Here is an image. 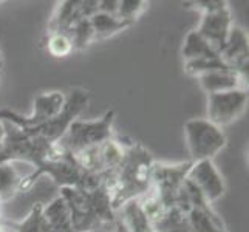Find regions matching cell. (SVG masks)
Listing matches in <instances>:
<instances>
[{
    "label": "cell",
    "mask_w": 249,
    "mask_h": 232,
    "mask_svg": "<svg viewBox=\"0 0 249 232\" xmlns=\"http://www.w3.org/2000/svg\"><path fill=\"white\" fill-rule=\"evenodd\" d=\"M153 164L155 158L141 143H128L121 166L113 174L108 184L111 206L116 212L127 201L141 198L150 191Z\"/></svg>",
    "instance_id": "obj_1"
},
{
    "label": "cell",
    "mask_w": 249,
    "mask_h": 232,
    "mask_svg": "<svg viewBox=\"0 0 249 232\" xmlns=\"http://www.w3.org/2000/svg\"><path fill=\"white\" fill-rule=\"evenodd\" d=\"M62 198L70 209L73 232H98L111 226L118 214L111 206V194L106 184L93 191L79 187H61Z\"/></svg>",
    "instance_id": "obj_2"
},
{
    "label": "cell",
    "mask_w": 249,
    "mask_h": 232,
    "mask_svg": "<svg viewBox=\"0 0 249 232\" xmlns=\"http://www.w3.org/2000/svg\"><path fill=\"white\" fill-rule=\"evenodd\" d=\"M42 175H48L56 186L61 187H79L84 191H93L102 184H108L110 178L102 175H89L78 166L73 153L64 150L57 143L53 145L48 158L36 167L30 175L22 177L20 192H27L36 184Z\"/></svg>",
    "instance_id": "obj_3"
},
{
    "label": "cell",
    "mask_w": 249,
    "mask_h": 232,
    "mask_svg": "<svg viewBox=\"0 0 249 232\" xmlns=\"http://www.w3.org/2000/svg\"><path fill=\"white\" fill-rule=\"evenodd\" d=\"M115 110H107L104 116L94 121H74L68 125L64 136L57 141L61 147L70 153H79L85 149L96 147L113 136Z\"/></svg>",
    "instance_id": "obj_4"
},
{
    "label": "cell",
    "mask_w": 249,
    "mask_h": 232,
    "mask_svg": "<svg viewBox=\"0 0 249 232\" xmlns=\"http://www.w3.org/2000/svg\"><path fill=\"white\" fill-rule=\"evenodd\" d=\"M184 135L192 162L213 160L226 145V135L223 128L206 118L189 119L184 124Z\"/></svg>",
    "instance_id": "obj_5"
},
{
    "label": "cell",
    "mask_w": 249,
    "mask_h": 232,
    "mask_svg": "<svg viewBox=\"0 0 249 232\" xmlns=\"http://www.w3.org/2000/svg\"><path fill=\"white\" fill-rule=\"evenodd\" d=\"M67 96L62 91L40 93L33 101V113L30 116H22L11 108L0 110V121L11 124L19 130H31L51 119H54L62 111Z\"/></svg>",
    "instance_id": "obj_6"
},
{
    "label": "cell",
    "mask_w": 249,
    "mask_h": 232,
    "mask_svg": "<svg viewBox=\"0 0 249 232\" xmlns=\"http://www.w3.org/2000/svg\"><path fill=\"white\" fill-rule=\"evenodd\" d=\"M191 166L192 161L174 162V164L155 161V164H153L150 189L160 196V200L164 203L167 209L177 206Z\"/></svg>",
    "instance_id": "obj_7"
},
{
    "label": "cell",
    "mask_w": 249,
    "mask_h": 232,
    "mask_svg": "<svg viewBox=\"0 0 249 232\" xmlns=\"http://www.w3.org/2000/svg\"><path fill=\"white\" fill-rule=\"evenodd\" d=\"M248 106V89L208 94V121L223 128L242 116Z\"/></svg>",
    "instance_id": "obj_8"
},
{
    "label": "cell",
    "mask_w": 249,
    "mask_h": 232,
    "mask_svg": "<svg viewBox=\"0 0 249 232\" xmlns=\"http://www.w3.org/2000/svg\"><path fill=\"white\" fill-rule=\"evenodd\" d=\"M187 181H191L209 204L220 200L226 192V183L218 172L213 160H204L192 162L187 172Z\"/></svg>",
    "instance_id": "obj_9"
},
{
    "label": "cell",
    "mask_w": 249,
    "mask_h": 232,
    "mask_svg": "<svg viewBox=\"0 0 249 232\" xmlns=\"http://www.w3.org/2000/svg\"><path fill=\"white\" fill-rule=\"evenodd\" d=\"M234 20H232V14H231V6H226L218 11L201 14L200 23L195 31L208 40L220 54L226 45V40Z\"/></svg>",
    "instance_id": "obj_10"
},
{
    "label": "cell",
    "mask_w": 249,
    "mask_h": 232,
    "mask_svg": "<svg viewBox=\"0 0 249 232\" xmlns=\"http://www.w3.org/2000/svg\"><path fill=\"white\" fill-rule=\"evenodd\" d=\"M220 57L248 84V68H249V39L248 33L232 25L226 40V45L220 53Z\"/></svg>",
    "instance_id": "obj_11"
},
{
    "label": "cell",
    "mask_w": 249,
    "mask_h": 232,
    "mask_svg": "<svg viewBox=\"0 0 249 232\" xmlns=\"http://www.w3.org/2000/svg\"><path fill=\"white\" fill-rule=\"evenodd\" d=\"M196 79H198V82H200V87L208 94L237 90V89H245L243 87V79L232 70L206 73V74L198 76Z\"/></svg>",
    "instance_id": "obj_12"
},
{
    "label": "cell",
    "mask_w": 249,
    "mask_h": 232,
    "mask_svg": "<svg viewBox=\"0 0 249 232\" xmlns=\"http://www.w3.org/2000/svg\"><path fill=\"white\" fill-rule=\"evenodd\" d=\"M128 143H130V140H127V138H116V136H111L110 140H107L106 143H102L99 145L102 169H104L106 175H108L110 178H113V174L118 170V167L121 166Z\"/></svg>",
    "instance_id": "obj_13"
},
{
    "label": "cell",
    "mask_w": 249,
    "mask_h": 232,
    "mask_svg": "<svg viewBox=\"0 0 249 232\" xmlns=\"http://www.w3.org/2000/svg\"><path fill=\"white\" fill-rule=\"evenodd\" d=\"M44 217L51 232H73V223L67 201L61 195L44 204Z\"/></svg>",
    "instance_id": "obj_14"
},
{
    "label": "cell",
    "mask_w": 249,
    "mask_h": 232,
    "mask_svg": "<svg viewBox=\"0 0 249 232\" xmlns=\"http://www.w3.org/2000/svg\"><path fill=\"white\" fill-rule=\"evenodd\" d=\"M81 0H67L59 2L57 8L48 23V33H67L73 25L81 20Z\"/></svg>",
    "instance_id": "obj_15"
},
{
    "label": "cell",
    "mask_w": 249,
    "mask_h": 232,
    "mask_svg": "<svg viewBox=\"0 0 249 232\" xmlns=\"http://www.w3.org/2000/svg\"><path fill=\"white\" fill-rule=\"evenodd\" d=\"M116 214L118 220L123 223L128 232H153L152 223L140 204V198L127 201Z\"/></svg>",
    "instance_id": "obj_16"
},
{
    "label": "cell",
    "mask_w": 249,
    "mask_h": 232,
    "mask_svg": "<svg viewBox=\"0 0 249 232\" xmlns=\"http://www.w3.org/2000/svg\"><path fill=\"white\" fill-rule=\"evenodd\" d=\"M181 54L184 62L189 61H198V59H212V57H220L218 51L213 48L208 40L203 36H200L195 30L189 31L184 37V44Z\"/></svg>",
    "instance_id": "obj_17"
},
{
    "label": "cell",
    "mask_w": 249,
    "mask_h": 232,
    "mask_svg": "<svg viewBox=\"0 0 249 232\" xmlns=\"http://www.w3.org/2000/svg\"><path fill=\"white\" fill-rule=\"evenodd\" d=\"M90 23L94 33V42L108 39L111 36H115V34L127 30L128 27H132L130 23L121 20L119 17L104 14V13H96L94 16H91Z\"/></svg>",
    "instance_id": "obj_18"
},
{
    "label": "cell",
    "mask_w": 249,
    "mask_h": 232,
    "mask_svg": "<svg viewBox=\"0 0 249 232\" xmlns=\"http://www.w3.org/2000/svg\"><path fill=\"white\" fill-rule=\"evenodd\" d=\"M5 225V223H3ZM6 232H51L44 217V203H34L28 215L19 223H6Z\"/></svg>",
    "instance_id": "obj_19"
},
{
    "label": "cell",
    "mask_w": 249,
    "mask_h": 232,
    "mask_svg": "<svg viewBox=\"0 0 249 232\" xmlns=\"http://www.w3.org/2000/svg\"><path fill=\"white\" fill-rule=\"evenodd\" d=\"M153 232H194L187 214L178 208H170L166 211L157 223L152 225Z\"/></svg>",
    "instance_id": "obj_20"
},
{
    "label": "cell",
    "mask_w": 249,
    "mask_h": 232,
    "mask_svg": "<svg viewBox=\"0 0 249 232\" xmlns=\"http://www.w3.org/2000/svg\"><path fill=\"white\" fill-rule=\"evenodd\" d=\"M20 181L22 177L13 162L0 164V204L13 200L17 194H20Z\"/></svg>",
    "instance_id": "obj_21"
},
{
    "label": "cell",
    "mask_w": 249,
    "mask_h": 232,
    "mask_svg": "<svg viewBox=\"0 0 249 232\" xmlns=\"http://www.w3.org/2000/svg\"><path fill=\"white\" fill-rule=\"evenodd\" d=\"M225 70H232L221 57H212V59H198V61H189L184 62V71L189 76L198 77L206 73L212 71H225ZM234 71V70H232Z\"/></svg>",
    "instance_id": "obj_22"
},
{
    "label": "cell",
    "mask_w": 249,
    "mask_h": 232,
    "mask_svg": "<svg viewBox=\"0 0 249 232\" xmlns=\"http://www.w3.org/2000/svg\"><path fill=\"white\" fill-rule=\"evenodd\" d=\"M73 42L74 50H84L94 42V33L91 28L90 19H81L67 31Z\"/></svg>",
    "instance_id": "obj_23"
},
{
    "label": "cell",
    "mask_w": 249,
    "mask_h": 232,
    "mask_svg": "<svg viewBox=\"0 0 249 232\" xmlns=\"http://www.w3.org/2000/svg\"><path fill=\"white\" fill-rule=\"evenodd\" d=\"M47 50L48 53L53 57H67L70 56L74 48H73V42L67 33H48V40H47Z\"/></svg>",
    "instance_id": "obj_24"
},
{
    "label": "cell",
    "mask_w": 249,
    "mask_h": 232,
    "mask_svg": "<svg viewBox=\"0 0 249 232\" xmlns=\"http://www.w3.org/2000/svg\"><path fill=\"white\" fill-rule=\"evenodd\" d=\"M149 2H142V0H118V11L116 17L121 20L133 25L135 20L144 14L147 10Z\"/></svg>",
    "instance_id": "obj_25"
},
{
    "label": "cell",
    "mask_w": 249,
    "mask_h": 232,
    "mask_svg": "<svg viewBox=\"0 0 249 232\" xmlns=\"http://www.w3.org/2000/svg\"><path fill=\"white\" fill-rule=\"evenodd\" d=\"M184 6L194 8V10L200 11L201 14H208V13L218 11L221 8H226L229 6V3L226 0H194V2H186Z\"/></svg>",
    "instance_id": "obj_26"
},
{
    "label": "cell",
    "mask_w": 249,
    "mask_h": 232,
    "mask_svg": "<svg viewBox=\"0 0 249 232\" xmlns=\"http://www.w3.org/2000/svg\"><path fill=\"white\" fill-rule=\"evenodd\" d=\"M116 11H118V0H98V13L116 16Z\"/></svg>",
    "instance_id": "obj_27"
},
{
    "label": "cell",
    "mask_w": 249,
    "mask_h": 232,
    "mask_svg": "<svg viewBox=\"0 0 249 232\" xmlns=\"http://www.w3.org/2000/svg\"><path fill=\"white\" fill-rule=\"evenodd\" d=\"M98 232H128V231L124 228L123 223L116 218V221H115L111 226H108V228H106V229H101V231H98Z\"/></svg>",
    "instance_id": "obj_28"
},
{
    "label": "cell",
    "mask_w": 249,
    "mask_h": 232,
    "mask_svg": "<svg viewBox=\"0 0 249 232\" xmlns=\"http://www.w3.org/2000/svg\"><path fill=\"white\" fill-rule=\"evenodd\" d=\"M5 135H6L5 124L0 121V150H2V145H3V141H5Z\"/></svg>",
    "instance_id": "obj_29"
},
{
    "label": "cell",
    "mask_w": 249,
    "mask_h": 232,
    "mask_svg": "<svg viewBox=\"0 0 249 232\" xmlns=\"http://www.w3.org/2000/svg\"><path fill=\"white\" fill-rule=\"evenodd\" d=\"M0 232H6V229H5V225L2 223V220H0Z\"/></svg>",
    "instance_id": "obj_30"
},
{
    "label": "cell",
    "mask_w": 249,
    "mask_h": 232,
    "mask_svg": "<svg viewBox=\"0 0 249 232\" xmlns=\"http://www.w3.org/2000/svg\"><path fill=\"white\" fill-rule=\"evenodd\" d=\"M0 71H2V70H0Z\"/></svg>",
    "instance_id": "obj_31"
}]
</instances>
